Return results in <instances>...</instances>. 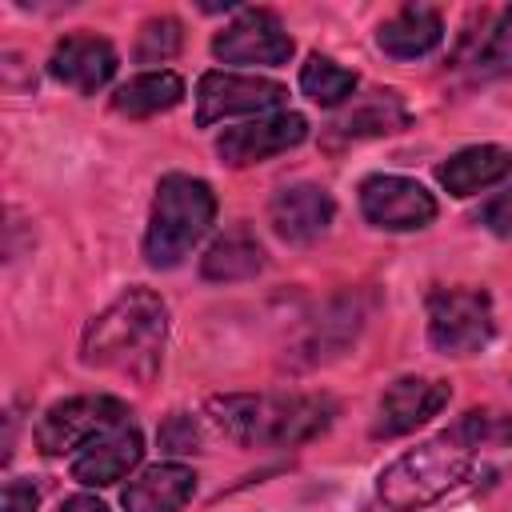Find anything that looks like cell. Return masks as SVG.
<instances>
[{"instance_id":"cell-1","label":"cell","mask_w":512,"mask_h":512,"mask_svg":"<svg viewBox=\"0 0 512 512\" xmlns=\"http://www.w3.org/2000/svg\"><path fill=\"white\" fill-rule=\"evenodd\" d=\"M168 340V304L152 288H128L116 296L80 340V360L88 368L120 372L128 380H152Z\"/></svg>"},{"instance_id":"cell-2","label":"cell","mask_w":512,"mask_h":512,"mask_svg":"<svg viewBox=\"0 0 512 512\" xmlns=\"http://www.w3.org/2000/svg\"><path fill=\"white\" fill-rule=\"evenodd\" d=\"M208 416L216 420V428L228 440H236L244 448H292V444L320 436L332 424L336 400L332 396H300V392H292V396L232 392V396H212Z\"/></svg>"},{"instance_id":"cell-3","label":"cell","mask_w":512,"mask_h":512,"mask_svg":"<svg viewBox=\"0 0 512 512\" xmlns=\"http://www.w3.org/2000/svg\"><path fill=\"white\" fill-rule=\"evenodd\" d=\"M212 220H216L212 184L200 176H188V172H168L152 196L144 260L152 268H176L200 244V236L212 228Z\"/></svg>"},{"instance_id":"cell-4","label":"cell","mask_w":512,"mask_h":512,"mask_svg":"<svg viewBox=\"0 0 512 512\" xmlns=\"http://www.w3.org/2000/svg\"><path fill=\"white\" fill-rule=\"evenodd\" d=\"M468 472H472V452L444 432L396 456L376 476V496L388 512H420L440 496H448L452 488H460Z\"/></svg>"},{"instance_id":"cell-5","label":"cell","mask_w":512,"mask_h":512,"mask_svg":"<svg viewBox=\"0 0 512 512\" xmlns=\"http://www.w3.org/2000/svg\"><path fill=\"white\" fill-rule=\"evenodd\" d=\"M496 336L492 296L476 284L428 292V340L444 356H472Z\"/></svg>"},{"instance_id":"cell-6","label":"cell","mask_w":512,"mask_h":512,"mask_svg":"<svg viewBox=\"0 0 512 512\" xmlns=\"http://www.w3.org/2000/svg\"><path fill=\"white\" fill-rule=\"evenodd\" d=\"M128 404L120 396L108 392H92V396H68L60 404H52L40 424H36V448L44 456H68V452H84L92 440H100L104 432L128 424Z\"/></svg>"},{"instance_id":"cell-7","label":"cell","mask_w":512,"mask_h":512,"mask_svg":"<svg viewBox=\"0 0 512 512\" xmlns=\"http://www.w3.org/2000/svg\"><path fill=\"white\" fill-rule=\"evenodd\" d=\"M284 84L240 72H204L196 84V124L212 128L228 116H268L284 104Z\"/></svg>"},{"instance_id":"cell-8","label":"cell","mask_w":512,"mask_h":512,"mask_svg":"<svg viewBox=\"0 0 512 512\" xmlns=\"http://www.w3.org/2000/svg\"><path fill=\"white\" fill-rule=\"evenodd\" d=\"M360 212L384 232H416L436 220V196L412 176L376 172L360 184Z\"/></svg>"},{"instance_id":"cell-9","label":"cell","mask_w":512,"mask_h":512,"mask_svg":"<svg viewBox=\"0 0 512 512\" xmlns=\"http://www.w3.org/2000/svg\"><path fill=\"white\" fill-rule=\"evenodd\" d=\"M292 36L284 32L280 16L272 8H240L224 32L212 36V56L224 64H264L280 68L292 56Z\"/></svg>"},{"instance_id":"cell-10","label":"cell","mask_w":512,"mask_h":512,"mask_svg":"<svg viewBox=\"0 0 512 512\" xmlns=\"http://www.w3.org/2000/svg\"><path fill=\"white\" fill-rule=\"evenodd\" d=\"M304 140H308V120L300 112H268L248 124L224 128L216 136V156L232 168H248V164H264L268 156H280Z\"/></svg>"},{"instance_id":"cell-11","label":"cell","mask_w":512,"mask_h":512,"mask_svg":"<svg viewBox=\"0 0 512 512\" xmlns=\"http://www.w3.org/2000/svg\"><path fill=\"white\" fill-rule=\"evenodd\" d=\"M452 388L444 380H428V376H400L384 388L380 404H376V424L372 436L376 440H396L416 432L420 424H428L444 404H448Z\"/></svg>"},{"instance_id":"cell-12","label":"cell","mask_w":512,"mask_h":512,"mask_svg":"<svg viewBox=\"0 0 512 512\" xmlns=\"http://www.w3.org/2000/svg\"><path fill=\"white\" fill-rule=\"evenodd\" d=\"M116 64H120V56L104 36L72 32L64 40H56V48L48 56V76L80 96H96L116 76Z\"/></svg>"},{"instance_id":"cell-13","label":"cell","mask_w":512,"mask_h":512,"mask_svg":"<svg viewBox=\"0 0 512 512\" xmlns=\"http://www.w3.org/2000/svg\"><path fill=\"white\" fill-rule=\"evenodd\" d=\"M336 200L320 184H288L268 200V224L284 244H312L328 232Z\"/></svg>"},{"instance_id":"cell-14","label":"cell","mask_w":512,"mask_h":512,"mask_svg":"<svg viewBox=\"0 0 512 512\" xmlns=\"http://www.w3.org/2000/svg\"><path fill=\"white\" fill-rule=\"evenodd\" d=\"M144 456V436L136 424H120L112 432H104L100 440H92L84 452H76L72 460V480L84 488H108L116 480H124Z\"/></svg>"},{"instance_id":"cell-15","label":"cell","mask_w":512,"mask_h":512,"mask_svg":"<svg viewBox=\"0 0 512 512\" xmlns=\"http://www.w3.org/2000/svg\"><path fill=\"white\" fill-rule=\"evenodd\" d=\"M196 492V472L188 464L164 460L144 468L136 480H128L120 504L124 512H180Z\"/></svg>"},{"instance_id":"cell-16","label":"cell","mask_w":512,"mask_h":512,"mask_svg":"<svg viewBox=\"0 0 512 512\" xmlns=\"http://www.w3.org/2000/svg\"><path fill=\"white\" fill-rule=\"evenodd\" d=\"M512 176V152L500 148V144H472V148H460L452 152L440 168H436V180L444 192L452 196H476L500 180Z\"/></svg>"},{"instance_id":"cell-17","label":"cell","mask_w":512,"mask_h":512,"mask_svg":"<svg viewBox=\"0 0 512 512\" xmlns=\"http://www.w3.org/2000/svg\"><path fill=\"white\" fill-rule=\"evenodd\" d=\"M444 40V20L436 8L428 4H404L396 16H388L376 28V44L380 52H388L392 60H420L428 56L436 44Z\"/></svg>"},{"instance_id":"cell-18","label":"cell","mask_w":512,"mask_h":512,"mask_svg":"<svg viewBox=\"0 0 512 512\" xmlns=\"http://www.w3.org/2000/svg\"><path fill=\"white\" fill-rule=\"evenodd\" d=\"M264 268V244L256 240V232L248 224H232L224 236L212 240V248L200 256V276L216 280V284H232V280H248Z\"/></svg>"},{"instance_id":"cell-19","label":"cell","mask_w":512,"mask_h":512,"mask_svg":"<svg viewBox=\"0 0 512 512\" xmlns=\"http://www.w3.org/2000/svg\"><path fill=\"white\" fill-rule=\"evenodd\" d=\"M404 124H408V108H404L400 92H368V96L352 100V104L336 116L332 132H336L340 140H364V136L396 132V128H404Z\"/></svg>"},{"instance_id":"cell-20","label":"cell","mask_w":512,"mask_h":512,"mask_svg":"<svg viewBox=\"0 0 512 512\" xmlns=\"http://www.w3.org/2000/svg\"><path fill=\"white\" fill-rule=\"evenodd\" d=\"M184 100V80L168 68H156V72H140L132 76L128 84H120L112 92V108L120 116H132V120H144V116H156V112H168Z\"/></svg>"},{"instance_id":"cell-21","label":"cell","mask_w":512,"mask_h":512,"mask_svg":"<svg viewBox=\"0 0 512 512\" xmlns=\"http://www.w3.org/2000/svg\"><path fill=\"white\" fill-rule=\"evenodd\" d=\"M300 92L320 108H336L356 92V72L340 68L332 56L312 52L304 60V68H300Z\"/></svg>"},{"instance_id":"cell-22","label":"cell","mask_w":512,"mask_h":512,"mask_svg":"<svg viewBox=\"0 0 512 512\" xmlns=\"http://www.w3.org/2000/svg\"><path fill=\"white\" fill-rule=\"evenodd\" d=\"M448 436L456 444H464L468 452H476V448H508L512 444V412H504V408H468L448 428Z\"/></svg>"},{"instance_id":"cell-23","label":"cell","mask_w":512,"mask_h":512,"mask_svg":"<svg viewBox=\"0 0 512 512\" xmlns=\"http://www.w3.org/2000/svg\"><path fill=\"white\" fill-rule=\"evenodd\" d=\"M180 44H184L180 20L176 16H152L136 32V60L140 64H164L180 52Z\"/></svg>"},{"instance_id":"cell-24","label":"cell","mask_w":512,"mask_h":512,"mask_svg":"<svg viewBox=\"0 0 512 512\" xmlns=\"http://www.w3.org/2000/svg\"><path fill=\"white\" fill-rule=\"evenodd\" d=\"M472 68H476V76L512 72V8H504L500 24L480 40V48L472 52Z\"/></svg>"},{"instance_id":"cell-25","label":"cell","mask_w":512,"mask_h":512,"mask_svg":"<svg viewBox=\"0 0 512 512\" xmlns=\"http://www.w3.org/2000/svg\"><path fill=\"white\" fill-rule=\"evenodd\" d=\"M156 440H160V452H168V456H192V452H200V424H196V416L192 412H172L164 424H160V432H156Z\"/></svg>"},{"instance_id":"cell-26","label":"cell","mask_w":512,"mask_h":512,"mask_svg":"<svg viewBox=\"0 0 512 512\" xmlns=\"http://www.w3.org/2000/svg\"><path fill=\"white\" fill-rule=\"evenodd\" d=\"M480 224L488 232H496L500 240H512V184L504 192H496L484 208H480Z\"/></svg>"},{"instance_id":"cell-27","label":"cell","mask_w":512,"mask_h":512,"mask_svg":"<svg viewBox=\"0 0 512 512\" xmlns=\"http://www.w3.org/2000/svg\"><path fill=\"white\" fill-rule=\"evenodd\" d=\"M40 488L32 480H8L4 484V512H36Z\"/></svg>"},{"instance_id":"cell-28","label":"cell","mask_w":512,"mask_h":512,"mask_svg":"<svg viewBox=\"0 0 512 512\" xmlns=\"http://www.w3.org/2000/svg\"><path fill=\"white\" fill-rule=\"evenodd\" d=\"M56 512H108V508H104V500H96V496H68Z\"/></svg>"}]
</instances>
